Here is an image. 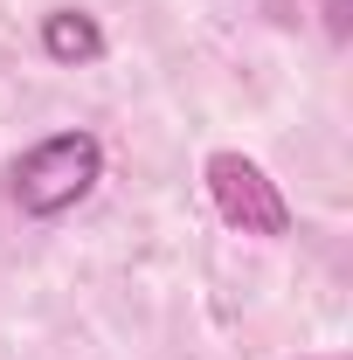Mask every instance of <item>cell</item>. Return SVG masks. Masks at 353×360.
Returning <instances> with one entry per match:
<instances>
[{
    "label": "cell",
    "instance_id": "cell-2",
    "mask_svg": "<svg viewBox=\"0 0 353 360\" xmlns=\"http://www.w3.org/2000/svg\"><path fill=\"white\" fill-rule=\"evenodd\" d=\"M208 194H215V215L229 229H243V236H291V201L277 194V180L250 160V153H208Z\"/></svg>",
    "mask_w": 353,
    "mask_h": 360
},
{
    "label": "cell",
    "instance_id": "cell-3",
    "mask_svg": "<svg viewBox=\"0 0 353 360\" xmlns=\"http://www.w3.org/2000/svg\"><path fill=\"white\" fill-rule=\"evenodd\" d=\"M42 56H49V63H70V70L97 63V56H104L97 14H84V7H49V14H42Z\"/></svg>",
    "mask_w": 353,
    "mask_h": 360
},
{
    "label": "cell",
    "instance_id": "cell-1",
    "mask_svg": "<svg viewBox=\"0 0 353 360\" xmlns=\"http://www.w3.org/2000/svg\"><path fill=\"white\" fill-rule=\"evenodd\" d=\"M7 180H14V208H21V215L56 222V215H70L90 187L104 180V146L90 132H49V139H35V146L14 160Z\"/></svg>",
    "mask_w": 353,
    "mask_h": 360
}]
</instances>
